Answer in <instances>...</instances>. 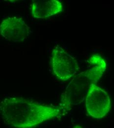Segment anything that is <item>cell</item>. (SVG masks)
<instances>
[{
  "label": "cell",
  "instance_id": "obj_1",
  "mask_svg": "<svg viewBox=\"0 0 114 128\" xmlns=\"http://www.w3.org/2000/svg\"><path fill=\"white\" fill-rule=\"evenodd\" d=\"M5 123L16 128H33L64 113L58 106L39 104L22 97H9L2 102Z\"/></svg>",
  "mask_w": 114,
  "mask_h": 128
},
{
  "label": "cell",
  "instance_id": "obj_2",
  "mask_svg": "<svg viewBox=\"0 0 114 128\" xmlns=\"http://www.w3.org/2000/svg\"><path fill=\"white\" fill-rule=\"evenodd\" d=\"M88 63V69L70 81L62 95L58 106L64 114L84 102L92 84L97 83L106 71V63L99 54L91 56Z\"/></svg>",
  "mask_w": 114,
  "mask_h": 128
},
{
  "label": "cell",
  "instance_id": "obj_3",
  "mask_svg": "<svg viewBox=\"0 0 114 128\" xmlns=\"http://www.w3.org/2000/svg\"><path fill=\"white\" fill-rule=\"evenodd\" d=\"M87 112L92 118H104L111 108V100L109 94L101 87L93 83L85 97Z\"/></svg>",
  "mask_w": 114,
  "mask_h": 128
},
{
  "label": "cell",
  "instance_id": "obj_4",
  "mask_svg": "<svg viewBox=\"0 0 114 128\" xmlns=\"http://www.w3.org/2000/svg\"><path fill=\"white\" fill-rule=\"evenodd\" d=\"M51 62L54 74L62 81L71 79L79 70V64L76 59L59 46L53 50Z\"/></svg>",
  "mask_w": 114,
  "mask_h": 128
},
{
  "label": "cell",
  "instance_id": "obj_5",
  "mask_svg": "<svg viewBox=\"0 0 114 128\" xmlns=\"http://www.w3.org/2000/svg\"><path fill=\"white\" fill-rule=\"evenodd\" d=\"M29 33L30 27L22 18L9 17L3 20L0 24V34L8 41H24Z\"/></svg>",
  "mask_w": 114,
  "mask_h": 128
},
{
  "label": "cell",
  "instance_id": "obj_6",
  "mask_svg": "<svg viewBox=\"0 0 114 128\" xmlns=\"http://www.w3.org/2000/svg\"><path fill=\"white\" fill-rule=\"evenodd\" d=\"M63 10V5L57 0H35L31 5L32 16L37 19L47 18Z\"/></svg>",
  "mask_w": 114,
  "mask_h": 128
},
{
  "label": "cell",
  "instance_id": "obj_7",
  "mask_svg": "<svg viewBox=\"0 0 114 128\" xmlns=\"http://www.w3.org/2000/svg\"><path fill=\"white\" fill-rule=\"evenodd\" d=\"M73 128H83L81 126L79 125H76L75 126H74Z\"/></svg>",
  "mask_w": 114,
  "mask_h": 128
}]
</instances>
